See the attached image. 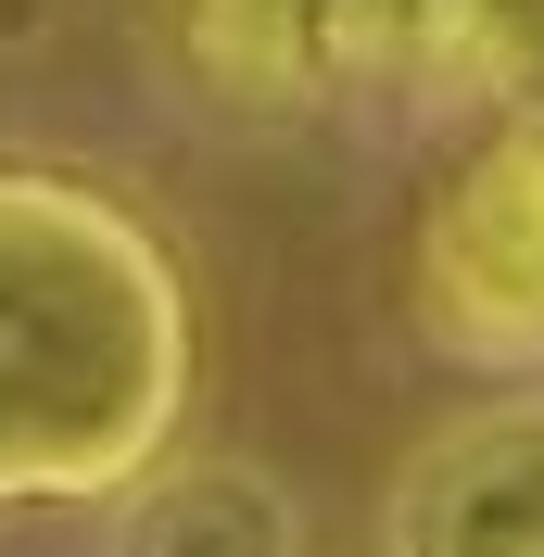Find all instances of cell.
<instances>
[{"label":"cell","mask_w":544,"mask_h":557,"mask_svg":"<svg viewBox=\"0 0 544 557\" xmlns=\"http://www.w3.org/2000/svg\"><path fill=\"white\" fill-rule=\"evenodd\" d=\"M190 406V278L102 177L0 165V507H114Z\"/></svg>","instance_id":"obj_1"},{"label":"cell","mask_w":544,"mask_h":557,"mask_svg":"<svg viewBox=\"0 0 544 557\" xmlns=\"http://www.w3.org/2000/svg\"><path fill=\"white\" fill-rule=\"evenodd\" d=\"M418 330L456 368H544V114H507L431 190Z\"/></svg>","instance_id":"obj_2"},{"label":"cell","mask_w":544,"mask_h":557,"mask_svg":"<svg viewBox=\"0 0 544 557\" xmlns=\"http://www.w3.org/2000/svg\"><path fill=\"white\" fill-rule=\"evenodd\" d=\"M393 557H544V393H507L406 456Z\"/></svg>","instance_id":"obj_3"},{"label":"cell","mask_w":544,"mask_h":557,"mask_svg":"<svg viewBox=\"0 0 544 557\" xmlns=\"http://www.w3.org/2000/svg\"><path fill=\"white\" fill-rule=\"evenodd\" d=\"M165 38L228 114H305L342 89V0H165Z\"/></svg>","instance_id":"obj_4"},{"label":"cell","mask_w":544,"mask_h":557,"mask_svg":"<svg viewBox=\"0 0 544 557\" xmlns=\"http://www.w3.org/2000/svg\"><path fill=\"white\" fill-rule=\"evenodd\" d=\"M114 557H305V507L254 456H152L114 494Z\"/></svg>","instance_id":"obj_5"},{"label":"cell","mask_w":544,"mask_h":557,"mask_svg":"<svg viewBox=\"0 0 544 557\" xmlns=\"http://www.w3.org/2000/svg\"><path fill=\"white\" fill-rule=\"evenodd\" d=\"M51 38V0H0V51H38Z\"/></svg>","instance_id":"obj_6"},{"label":"cell","mask_w":544,"mask_h":557,"mask_svg":"<svg viewBox=\"0 0 544 557\" xmlns=\"http://www.w3.org/2000/svg\"><path fill=\"white\" fill-rule=\"evenodd\" d=\"M494 13H507V26H519V38H544V0H494Z\"/></svg>","instance_id":"obj_7"}]
</instances>
